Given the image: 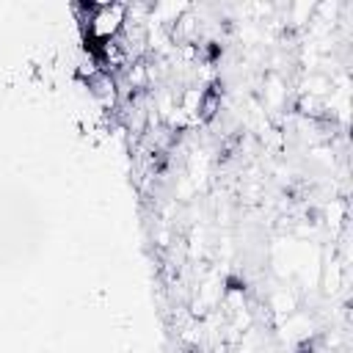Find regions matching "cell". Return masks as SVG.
I'll return each instance as SVG.
<instances>
[{"instance_id":"1","label":"cell","mask_w":353,"mask_h":353,"mask_svg":"<svg viewBox=\"0 0 353 353\" xmlns=\"http://www.w3.org/2000/svg\"><path fill=\"white\" fill-rule=\"evenodd\" d=\"M91 11H94L91 14V30L97 36H110V33H116L121 28L127 8L119 6V3H102V6H94Z\"/></svg>"}]
</instances>
